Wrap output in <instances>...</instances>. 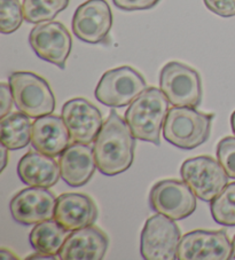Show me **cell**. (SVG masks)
<instances>
[{
	"mask_svg": "<svg viewBox=\"0 0 235 260\" xmlns=\"http://www.w3.org/2000/svg\"><path fill=\"white\" fill-rule=\"evenodd\" d=\"M68 5L69 0H23L24 20L33 24L52 21Z\"/></svg>",
	"mask_w": 235,
	"mask_h": 260,
	"instance_id": "22",
	"label": "cell"
},
{
	"mask_svg": "<svg viewBox=\"0 0 235 260\" xmlns=\"http://www.w3.org/2000/svg\"><path fill=\"white\" fill-rule=\"evenodd\" d=\"M134 149L135 138L128 123L112 109L94 140L98 170L108 177L125 172L133 163Z\"/></svg>",
	"mask_w": 235,
	"mask_h": 260,
	"instance_id": "1",
	"label": "cell"
},
{
	"mask_svg": "<svg viewBox=\"0 0 235 260\" xmlns=\"http://www.w3.org/2000/svg\"><path fill=\"white\" fill-rule=\"evenodd\" d=\"M217 160L230 179H235V137L220 140L217 146Z\"/></svg>",
	"mask_w": 235,
	"mask_h": 260,
	"instance_id": "25",
	"label": "cell"
},
{
	"mask_svg": "<svg viewBox=\"0 0 235 260\" xmlns=\"http://www.w3.org/2000/svg\"><path fill=\"white\" fill-rule=\"evenodd\" d=\"M230 126H232V131L235 136V110L232 114V116H230Z\"/></svg>",
	"mask_w": 235,
	"mask_h": 260,
	"instance_id": "32",
	"label": "cell"
},
{
	"mask_svg": "<svg viewBox=\"0 0 235 260\" xmlns=\"http://www.w3.org/2000/svg\"><path fill=\"white\" fill-rule=\"evenodd\" d=\"M67 231L55 219L37 223L29 235V242L33 249L37 252L54 255L60 253L67 240Z\"/></svg>",
	"mask_w": 235,
	"mask_h": 260,
	"instance_id": "20",
	"label": "cell"
},
{
	"mask_svg": "<svg viewBox=\"0 0 235 260\" xmlns=\"http://www.w3.org/2000/svg\"><path fill=\"white\" fill-rule=\"evenodd\" d=\"M13 99L19 111L31 118L51 115L56 102L48 83L29 71H15L10 76Z\"/></svg>",
	"mask_w": 235,
	"mask_h": 260,
	"instance_id": "4",
	"label": "cell"
},
{
	"mask_svg": "<svg viewBox=\"0 0 235 260\" xmlns=\"http://www.w3.org/2000/svg\"><path fill=\"white\" fill-rule=\"evenodd\" d=\"M70 141V133L60 116H42L33 123L31 145L39 152L56 157L69 147Z\"/></svg>",
	"mask_w": 235,
	"mask_h": 260,
	"instance_id": "17",
	"label": "cell"
},
{
	"mask_svg": "<svg viewBox=\"0 0 235 260\" xmlns=\"http://www.w3.org/2000/svg\"><path fill=\"white\" fill-rule=\"evenodd\" d=\"M233 258V244L224 231H193L182 236L177 259L228 260Z\"/></svg>",
	"mask_w": 235,
	"mask_h": 260,
	"instance_id": "11",
	"label": "cell"
},
{
	"mask_svg": "<svg viewBox=\"0 0 235 260\" xmlns=\"http://www.w3.org/2000/svg\"><path fill=\"white\" fill-rule=\"evenodd\" d=\"M17 176L29 187L51 188L61 177L60 165L51 156L30 150L20 159Z\"/></svg>",
	"mask_w": 235,
	"mask_h": 260,
	"instance_id": "19",
	"label": "cell"
},
{
	"mask_svg": "<svg viewBox=\"0 0 235 260\" xmlns=\"http://www.w3.org/2000/svg\"><path fill=\"white\" fill-rule=\"evenodd\" d=\"M149 204L153 211L173 220H183L195 212L196 195L185 181L166 179L153 186Z\"/></svg>",
	"mask_w": 235,
	"mask_h": 260,
	"instance_id": "9",
	"label": "cell"
},
{
	"mask_svg": "<svg viewBox=\"0 0 235 260\" xmlns=\"http://www.w3.org/2000/svg\"><path fill=\"white\" fill-rule=\"evenodd\" d=\"M210 211L217 223L235 227V182L226 186L223 191L211 201Z\"/></svg>",
	"mask_w": 235,
	"mask_h": 260,
	"instance_id": "23",
	"label": "cell"
},
{
	"mask_svg": "<svg viewBox=\"0 0 235 260\" xmlns=\"http://www.w3.org/2000/svg\"><path fill=\"white\" fill-rule=\"evenodd\" d=\"M23 20V5H21L20 0H0V32H15Z\"/></svg>",
	"mask_w": 235,
	"mask_h": 260,
	"instance_id": "24",
	"label": "cell"
},
{
	"mask_svg": "<svg viewBox=\"0 0 235 260\" xmlns=\"http://www.w3.org/2000/svg\"><path fill=\"white\" fill-rule=\"evenodd\" d=\"M169 100L161 88L147 87L129 106L124 114L135 139L161 145V129L169 113Z\"/></svg>",
	"mask_w": 235,
	"mask_h": 260,
	"instance_id": "2",
	"label": "cell"
},
{
	"mask_svg": "<svg viewBox=\"0 0 235 260\" xmlns=\"http://www.w3.org/2000/svg\"><path fill=\"white\" fill-rule=\"evenodd\" d=\"M56 257H54V255H48V254H44V253H34L29 255V257H26V259H55Z\"/></svg>",
	"mask_w": 235,
	"mask_h": 260,
	"instance_id": "31",
	"label": "cell"
},
{
	"mask_svg": "<svg viewBox=\"0 0 235 260\" xmlns=\"http://www.w3.org/2000/svg\"><path fill=\"white\" fill-rule=\"evenodd\" d=\"M2 140L10 150H17L25 148L31 142L33 134V123L30 117L23 113H12L2 118Z\"/></svg>",
	"mask_w": 235,
	"mask_h": 260,
	"instance_id": "21",
	"label": "cell"
},
{
	"mask_svg": "<svg viewBox=\"0 0 235 260\" xmlns=\"http://www.w3.org/2000/svg\"><path fill=\"white\" fill-rule=\"evenodd\" d=\"M0 147H2V172H3L8 163V150L10 149H8L5 145H3V143Z\"/></svg>",
	"mask_w": 235,
	"mask_h": 260,
	"instance_id": "29",
	"label": "cell"
},
{
	"mask_svg": "<svg viewBox=\"0 0 235 260\" xmlns=\"http://www.w3.org/2000/svg\"><path fill=\"white\" fill-rule=\"evenodd\" d=\"M160 88L174 107L197 108L202 102L201 77L192 67L172 61L160 74Z\"/></svg>",
	"mask_w": 235,
	"mask_h": 260,
	"instance_id": "6",
	"label": "cell"
},
{
	"mask_svg": "<svg viewBox=\"0 0 235 260\" xmlns=\"http://www.w3.org/2000/svg\"><path fill=\"white\" fill-rule=\"evenodd\" d=\"M0 98H2V108H0V117H5L6 115L11 113L13 102H14V99H13L12 89L10 84L2 83L0 84Z\"/></svg>",
	"mask_w": 235,
	"mask_h": 260,
	"instance_id": "28",
	"label": "cell"
},
{
	"mask_svg": "<svg viewBox=\"0 0 235 260\" xmlns=\"http://www.w3.org/2000/svg\"><path fill=\"white\" fill-rule=\"evenodd\" d=\"M29 44L36 55L60 69H66L72 40L69 31L61 22L39 23L31 30Z\"/></svg>",
	"mask_w": 235,
	"mask_h": 260,
	"instance_id": "10",
	"label": "cell"
},
{
	"mask_svg": "<svg viewBox=\"0 0 235 260\" xmlns=\"http://www.w3.org/2000/svg\"><path fill=\"white\" fill-rule=\"evenodd\" d=\"M210 12L221 17L235 16V0H203Z\"/></svg>",
	"mask_w": 235,
	"mask_h": 260,
	"instance_id": "26",
	"label": "cell"
},
{
	"mask_svg": "<svg viewBox=\"0 0 235 260\" xmlns=\"http://www.w3.org/2000/svg\"><path fill=\"white\" fill-rule=\"evenodd\" d=\"M232 244H233V258L235 259V236L233 237V242H232Z\"/></svg>",
	"mask_w": 235,
	"mask_h": 260,
	"instance_id": "33",
	"label": "cell"
},
{
	"mask_svg": "<svg viewBox=\"0 0 235 260\" xmlns=\"http://www.w3.org/2000/svg\"><path fill=\"white\" fill-rule=\"evenodd\" d=\"M214 115L204 114L193 107L169 109L163 124V137L174 147L192 150L203 145L210 137Z\"/></svg>",
	"mask_w": 235,
	"mask_h": 260,
	"instance_id": "3",
	"label": "cell"
},
{
	"mask_svg": "<svg viewBox=\"0 0 235 260\" xmlns=\"http://www.w3.org/2000/svg\"><path fill=\"white\" fill-rule=\"evenodd\" d=\"M109 240L101 230L87 226L71 232L58 253L61 260H100L107 252Z\"/></svg>",
	"mask_w": 235,
	"mask_h": 260,
	"instance_id": "16",
	"label": "cell"
},
{
	"mask_svg": "<svg viewBox=\"0 0 235 260\" xmlns=\"http://www.w3.org/2000/svg\"><path fill=\"white\" fill-rule=\"evenodd\" d=\"M161 0H112L114 5L122 11H146L155 7Z\"/></svg>",
	"mask_w": 235,
	"mask_h": 260,
	"instance_id": "27",
	"label": "cell"
},
{
	"mask_svg": "<svg viewBox=\"0 0 235 260\" xmlns=\"http://www.w3.org/2000/svg\"><path fill=\"white\" fill-rule=\"evenodd\" d=\"M98 218V209L92 199L79 192H67L56 199L54 219L67 232L92 226Z\"/></svg>",
	"mask_w": 235,
	"mask_h": 260,
	"instance_id": "15",
	"label": "cell"
},
{
	"mask_svg": "<svg viewBox=\"0 0 235 260\" xmlns=\"http://www.w3.org/2000/svg\"><path fill=\"white\" fill-rule=\"evenodd\" d=\"M0 257H2L3 260H6V259H12V260H17L19 258L14 255V253L11 252L10 250H6V249H2L0 250Z\"/></svg>",
	"mask_w": 235,
	"mask_h": 260,
	"instance_id": "30",
	"label": "cell"
},
{
	"mask_svg": "<svg viewBox=\"0 0 235 260\" xmlns=\"http://www.w3.org/2000/svg\"><path fill=\"white\" fill-rule=\"evenodd\" d=\"M55 206V196L47 188L30 187L24 188L13 197L10 211L16 222L31 226L54 219Z\"/></svg>",
	"mask_w": 235,
	"mask_h": 260,
	"instance_id": "13",
	"label": "cell"
},
{
	"mask_svg": "<svg viewBox=\"0 0 235 260\" xmlns=\"http://www.w3.org/2000/svg\"><path fill=\"white\" fill-rule=\"evenodd\" d=\"M72 31L87 44L105 43L112 26V13L106 0H87L77 7Z\"/></svg>",
	"mask_w": 235,
	"mask_h": 260,
	"instance_id": "12",
	"label": "cell"
},
{
	"mask_svg": "<svg viewBox=\"0 0 235 260\" xmlns=\"http://www.w3.org/2000/svg\"><path fill=\"white\" fill-rule=\"evenodd\" d=\"M174 221L161 213L148 219L140 237V253L143 259H177L182 234Z\"/></svg>",
	"mask_w": 235,
	"mask_h": 260,
	"instance_id": "7",
	"label": "cell"
},
{
	"mask_svg": "<svg viewBox=\"0 0 235 260\" xmlns=\"http://www.w3.org/2000/svg\"><path fill=\"white\" fill-rule=\"evenodd\" d=\"M61 117L70 133L71 141L90 145L103 125L102 114L84 98H75L62 107Z\"/></svg>",
	"mask_w": 235,
	"mask_h": 260,
	"instance_id": "14",
	"label": "cell"
},
{
	"mask_svg": "<svg viewBox=\"0 0 235 260\" xmlns=\"http://www.w3.org/2000/svg\"><path fill=\"white\" fill-rule=\"evenodd\" d=\"M183 180L197 199L211 202L228 185V176L218 160L209 156L188 158L180 168Z\"/></svg>",
	"mask_w": 235,
	"mask_h": 260,
	"instance_id": "8",
	"label": "cell"
},
{
	"mask_svg": "<svg viewBox=\"0 0 235 260\" xmlns=\"http://www.w3.org/2000/svg\"><path fill=\"white\" fill-rule=\"evenodd\" d=\"M146 88V80L141 74L124 66L106 71L99 80L94 94L102 105L110 108H122L130 106Z\"/></svg>",
	"mask_w": 235,
	"mask_h": 260,
	"instance_id": "5",
	"label": "cell"
},
{
	"mask_svg": "<svg viewBox=\"0 0 235 260\" xmlns=\"http://www.w3.org/2000/svg\"><path fill=\"white\" fill-rule=\"evenodd\" d=\"M61 178L68 186L82 187L91 180L97 169L94 152L89 145L72 142L58 158Z\"/></svg>",
	"mask_w": 235,
	"mask_h": 260,
	"instance_id": "18",
	"label": "cell"
}]
</instances>
